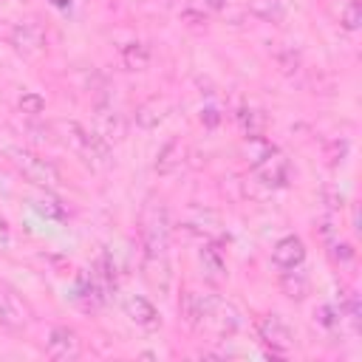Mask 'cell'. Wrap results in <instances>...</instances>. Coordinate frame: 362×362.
<instances>
[{
	"instance_id": "6da1fadb",
	"label": "cell",
	"mask_w": 362,
	"mask_h": 362,
	"mask_svg": "<svg viewBox=\"0 0 362 362\" xmlns=\"http://www.w3.org/2000/svg\"><path fill=\"white\" fill-rule=\"evenodd\" d=\"M139 240L144 257H161L170 249V212L164 201L147 198L139 215Z\"/></svg>"
},
{
	"instance_id": "7a4b0ae2",
	"label": "cell",
	"mask_w": 362,
	"mask_h": 362,
	"mask_svg": "<svg viewBox=\"0 0 362 362\" xmlns=\"http://www.w3.org/2000/svg\"><path fill=\"white\" fill-rule=\"evenodd\" d=\"M195 328L212 331L215 337L226 339L240 328V311L229 300H223L218 294H201V308H198Z\"/></svg>"
},
{
	"instance_id": "3957f363",
	"label": "cell",
	"mask_w": 362,
	"mask_h": 362,
	"mask_svg": "<svg viewBox=\"0 0 362 362\" xmlns=\"http://www.w3.org/2000/svg\"><path fill=\"white\" fill-rule=\"evenodd\" d=\"M59 127L65 130V141L82 156V161L90 170H107L110 167V144L96 130H88L79 122H65Z\"/></svg>"
},
{
	"instance_id": "277c9868",
	"label": "cell",
	"mask_w": 362,
	"mask_h": 362,
	"mask_svg": "<svg viewBox=\"0 0 362 362\" xmlns=\"http://www.w3.org/2000/svg\"><path fill=\"white\" fill-rule=\"evenodd\" d=\"M8 158H11V164L23 173V178L25 181H31V184H37V187H42V189H54V187H59V170L48 161V158H42V156H37L34 150H25V147H11L8 150Z\"/></svg>"
},
{
	"instance_id": "5b68a950",
	"label": "cell",
	"mask_w": 362,
	"mask_h": 362,
	"mask_svg": "<svg viewBox=\"0 0 362 362\" xmlns=\"http://www.w3.org/2000/svg\"><path fill=\"white\" fill-rule=\"evenodd\" d=\"M31 320H34V311L25 303V297L0 280V322L8 328H25Z\"/></svg>"
},
{
	"instance_id": "8992f818",
	"label": "cell",
	"mask_w": 362,
	"mask_h": 362,
	"mask_svg": "<svg viewBox=\"0 0 362 362\" xmlns=\"http://www.w3.org/2000/svg\"><path fill=\"white\" fill-rule=\"evenodd\" d=\"M257 337L266 348H272V354H286L294 345V331L280 314H263L257 320Z\"/></svg>"
},
{
	"instance_id": "52a82bcc",
	"label": "cell",
	"mask_w": 362,
	"mask_h": 362,
	"mask_svg": "<svg viewBox=\"0 0 362 362\" xmlns=\"http://www.w3.org/2000/svg\"><path fill=\"white\" fill-rule=\"evenodd\" d=\"M11 45L17 54L23 57H40L45 51V28L40 20L28 17V20H20L14 28H11Z\"/></svg>"
},
{
	"instance_id": "ba28073f",
	"label": "cell",
	"mask_w": 362,
	"mask_h": 362,
	"mask_svg": "<svg viewBox=\"0 0 362 362\" xmlns=\"http://www.w3.org/2000/svg\"><path fill=\"white\" fill-rule=\"evenodd\" d=\"M82 354V339L74 328L68 325H54L48 331V339H45V356L57 359V362H68V359H76Z\"/></svg>"
},
{
	"instance_id": "9c48e42d",
	"label": "cell",
	"mask_w": 362,
	"mask_h": 362,
	"mask_svg": "<svg viewBox=\"0 0 362 362\" xmlns=\"http://www.w3.org/2000/svg\"><path fill=\"white\" fill-rule=\"evenodd\" d=\"M255 178L263 184V187H269V189H280V187H286L288 184V175H291V167H288V158L283 156V153H272V156H266L263 161H257L255 167Z\"/></svg>"
},
{
	"instance_id": "30bf717a",
	"label": "cell",
	"mask_w": 362,
	"mask_h": 362,
	"mask_svg": "<svg viewBox=\"0 0 362 362\" xmlns=\"http://www.w3.org/2000/svg\"><path fill=\"white\" fill-rule=\"evenodd\" d=\"M105 286H102V280L93 274V272H82L79 277H76V283H74V300L85 308V311H96L102 303H105Z\"/></svg>"
},
{
	"instance_id": "8fae6325",
	"label": "cell",
	"mask_w": 362,
	"mask_h": 362,
	"mask_svg": "<svg viewBox=\"0 0 362 362\" xmlns=\"http://www.w3.org/2000/svg\"><path fill=\"white\" fill-rule=\"evenodd\" d=\"M122 308H124V314H127L139 328H144V331H156V328H161V314H158V308H156L147 297L130 294V297H124Z\"/></svg>"
},
{
	"instance_id": "7c38bea8",
	"label": "cell",
	"mask_w": 362,
	"mask_h": 362,
	"mask_svg": "<svg viewBox=\"0 0 362 362\" xmlns=\"http://www.w3.org/2000/svg\"><path fill=\"white\" fill-rule=\"evenodd\" d=\"M303 260H305V243H303L297 235L280 238V240L274 243V249H272V263H274L280 272L297 269V266H303Z\"/></svg>"
},
{
	"instance_id": "4fadbf2b",
	"label": "cell",
	"mask_w": 362,
	"mask_h": 362,
	"mask_svg": "<svg viewBox=\"0 0 362 362\" xmlns=\"http://www.w3.org/2000/svg\"><path fill=\"white\" fill-rule=\"evenodd\" d=\"M170 110H173V102L167 96H150L147 102L136 107V124L144 130H153L170 116Z\"/></svg>"
},
{
	"instance_id": "5bb4252c",
	"label": "cell",
	"mask_w": 362,
	"mask_h": 362,
	"mask_svg": "<svg viewBox=\"0 0 362 362\" xmlns=\"http://www.w3.org/2000/svg\"><path fill=\"white\" fill-rule=\"evenodd\" d=\"M96 133L110 144L124 139V122L110 105H96Z\"/></svg>"
},
{
	"instance_id": "9a60e30c",
	"label": "cell",
	"mask_w": 362,
	"mask_h": 362,
	"mask_svg": "<svg viewBox=\"0 0 362 362\" xmlns=\"http://www.w3.org/2000/svg\"><path fill=\"white\" fill-rule=\"evenodd\" d=\"M144 280L153 286V288H158L161 294L170 288V277H173V272H170V263H167V255H161V257H144Z\"/></svg>"
},
{
	"instance_id": "2e32d148",
	"label": "cell",
	"mask_w": 362,
	"mask_h": 362,
	"mask_svg": "<svg viewBox=\"0 0 362 362\" xmlns=\"http://www.w3.org/2000/svg\"><path fill=\"white\" fill-rule=\"evenodd\" d=\"M201 266H204L206 277L215 280V283L223 280V274H226V257L215 243H204L201 246Z\"/></svg>"
},
{
	"instance_id": "e0dca14e",
	"label": "cell",
	"mask_w": 362,
	"mask_h": 362,
	"mask_svg": "<svg viewBox=\"0 0 362 362\" xmlns=\"http://www.w3.org/2000/svg\"><path fill=\"white\" fill-rule=\"evenodd\" d=\"M249 14H255L263 23H283L286 17V3L283 0H246Z\"/></svg>"
},
{
	"instance_id": "ac0fdd59",
	"label": "cell",
	"mask_w": 362,
	"mask_h": 362,
	"mask_svg": "<svg viewBox=\"0 0 362 362\" xmlns=\"http://www.w3.org/2000/svg\"><path fill=\"white\" fill-rule=\"evenodd\" d=\"M181 158H184V147H181V141H178V139L167 141V144L161 147V153L156 156V173L167 175V173L178 170V167H181Z\"/></svg>"
},
{
	"instance_id": "d6986e66",
	"label": "cell",
	"mask_w": 362,
	"mask_h": 362,
	"mask_svg": "<svg viewBox=\"0 0 362 362\" xmlns=\"http://www.w3.org/2000/svg\"><path fill=\"white\" fill-rule=\"evenodd\" d=\"M280 288H283V294H286L288 300H303V297L308 294V280H305V274L300 272V266H297V269H286V272L280 274Z\"/></svg>"
},
{
	"instance_id": "ffe728a7",
	"label": "cell",
	"mask_w": 362,
	"mask_h": 362,
	"mask_svg": "<svg viewBox=\"0 0 362 362\" xmlns=\"http://www.w3.org/2000/svg\"><path fill=\"white\" fill-rule=\"evenodd\" d=\"M277 147L260 133V136H246V141H243V153H246V158H249V164L255 167L257 161H263L266 156H272Z\"/></svg>"
},
{
	"instance_id": "44dd1931",
	"label": "cell",
	"mask_w": 362,
	"mask_h": 362,
	"mask_svg": "<svg viewBox=\"0 0 362 362\" xmlns=\"http://www.w3.org/2000/svg\"><path fill=\"white\" fill-rule=\"evenodd\" d=\"M238 122H240L246 136H260L266 130V113L257 110V107H240L238 110Z\"/></svg>"
},
{
	"instance_id": "7402d4cb",
	"label": "cell",
	"mask_w": 362,
	"mask_h": 362,
	"mask_svg": "<svg viewBox=\"0 0 362 362\" xmlns=\"http://www.w3.org/2000/svg\"><path fill=\"white\" fill-rule=\"evenodd\" d=\"M122 62H124L130 71H141V68H147V62H150V48H147L144 42H130V45L122 48Z\"/></svg>"
},
{
	"instance_id": "603a6c76",
	"label": "cell",
	"mask_w": 362,
	"mask_h": 362,
	"mask_svg": "<svg viewBox=\"0 0 362 362\" xmlns=\"http://www.w3.org/2000/svg\"><path fill=\"white\" fill-rule=\"evenodd\" d=\"M178 308H181L184 322H187L189 328H195V322H198V308H201V291H195V288H184V291H181V303H178Z\"/></svg>"
},
{
	"instance_id": "cb8c5ba5",
	"label": "cell",
	"mask_w": 362,
	"mask_h": 362,
	"mask_svg": "<svg viewBox=\"0 0 362 362\" xmlns=\"http://www.w3.org/2000/svg\"><path fill=\"white\" fill-rule=\"evenodd\" d=\"M272 57H274V62L280 65L283 74H297V68H300V54H297L294 48H288V45H274V48H272Z\"/></svg>"
},
{
	"instance_id": "d4e9b609",
	"label": "cell",
	"mask_w": 362,
	"mask_h": 362,
	"mask_svg": "<svg viewBox=\"0 0 362 362\" xmlns=\"http://www.w3.org/2000/svg\"><path fill=\"white\" fill-rule=\"evenodd\" d=\"M339 23H342V28H348V31H356V28H359V23H362V6H359V0H351V3L339 11Z\"/></svg>"
},
{
	"instance_id": "484cf974",
	"label": "cell",
	"mask_w": 362,
	"mask_h": 362,
	"mask_svg": "<svg viewBox=\"0 0 362 362\" xmlns=\"http://www.w3.org/2000/svg\"><path fill=\"white\" fill-rule=\"evenodd\" d=\"M17 107H20V113H25V116H40V113L45 110V99H42L40 93L28 90V93H23V96H20Z\"/></svg>"
},
{
	"instance_id": "4316f807",
	"label": "cell",
	"mask_w": 362,
	"mask_h": 362,
	"mask_svg": "<svg viewBox=\"0 0 362 362\" xmlns=\"http://www.w3.org/2000/svg\"><path fill=\"white\" fill-rule=\"evenodd\" d=\"M34 209L40 215H45V218H62L65 215V209H62V204L57 198H37L34 201Z\"/></svg>"
},
{
	"instance_id": "83f0119b",
	"label": "cell",
	"mask_w": 362,
	"mask_h": 362,
	"mask_svg": "<svg viewBox=\"0 0 362 362\" xmlns=\"http://www.w3.org/2000/svg\"><path fill=\"white\" fill-rule=\"evenodd\" d=\"M314 317L322 328H337L339 325V308H334V305H320Z\"/></svg>"
},
{
	"instance_id": "f1b7e54d",
	"label": "cell",
	"mask_w": 362,
	"mask_h": 362,
	"mask_svg": "<svg viewBox=\"0 0 362 362\" xmlns=\"http://www.w3.org/2000/svg\"><path fill=\"white\" fill-rule=\"evenodd\" d=\"M201 122H204L206 127H215V124L221 122V113H218V107H212V105H209V107H204V110H201Z\"/></svg>"
},
{
	"instance_id": "f546056e",
	"label": "cell",
	"mask_w": 362,
	"mask_h": 362,
	"mask_svg": "<svg viewBox=\"0 0 362 362\" xmlns=\"http://www.w3.org/2000/svg\"><path fill=\"white\" fill-rule=\"evenodd\" d=\"M8 243H11V235H8V226H6V221L0 218V252H6V249H8Z\"/></svg>"
},
{
	"instance_id": "4dcf8cb0",
	"label": "cell",
	"mask_w": 362,
	"mask_h": 362,
	"mask_svg": "<svg viewBox=\"0 0 362 362\" xmlns=\"http://www.w3.org/2000/svg\"><path fill=\"white\" fill-rule=\"evenodd\" d=\"M206 6H209V8H215V11H226L229 0H206Z\"/></svg>"
}]
</instances>
